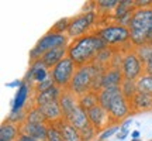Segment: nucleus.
Wrapping results in <instances>:
<instances>
[{
    "label": "nucleus",
    "mask_w": 152,
    "mask_h": 141,
    "mask_svg": "<svg viewBox=\"0 0 152 141\" xmlns=\"http://www.w3.org/2000/svg\"><path fill=\"white\" fill-rule=\"evenodd\" d=\"M106 48L107 44L96 33H90L72 40V43L68 45V57L77 66L89 65L97 59L99 54Z\"/></svg>",
    "instance_id": "nucleus-1"
},
{
    "label": "nucleus",
    "mask_w": 152,
    "mask_h": 141,
    "mask_svg": "<svg viewBox=\"0 0 152 141\" xmlns=\"http://www.w3.org/2000/svg\"><path fill=\"white\" fill-rule=\"evenodd\" d=\"M99 104L107 110L111 123L125 119L131 110V104L121 92V86L102 89L99 92Z\"/></svg>",
    "instance_id": "nucleus-2"
},
{
    "label": "nucleus",
    "mask_w": 152,
    "mask_h": 141,
    "mask_svg": "<svg viewBox=\"0 0 152 141\" xmlns=\"http://www.w3.org/2000/svg\"><path fill=\"white\" fill-rule=\"evenodd\" d=\"M131 43L142 47L152 43V7L137 9L128 23Z\"/></svg>",
    "instance_id": "nucleus-3"
},
{
    "label": "nucleus",
    "mask_w": 152,
    "mask_h": 141,
    "mask_svg": "<svg viewBox=\"0 0 152 141\" xmlns=\"http://www.w3.org/2000/svg\"><path fill=\"white\" fill-rule=\"evenodd\" d=\"M68 45H69L68 34H59L49 30L45 35H42L38 40L35 47L30 51V61L31 62L39 61L45 52H48V51L55 48H61V47H68Z\"/></svg>",
    "instance_id": "nucleus-4"
},
{
    "label": "nucleus",
    "mask_w": 152,
    "mask_h": 141,
    "mask_svg": "<svg viewBox=\"0 0 152 141\" xmlns=\"http://www.w3.org/2000/svg\"><path fill=\"white\" fill-rule=\"evenodd\" d=\"M76 69H77V65L69 57H65L58 65H55L51 69V76L54 79V83L61 89H68Z\"/></svg>",
    "instance_id": "nucleus-5"
},
{
    "label": "nucleus",
    "mask_w": 152,
    "mask_h": 141,
    "mask_svg": "<svg viewBox=\"0 0 152 141\" xmlns=\"http://www.w3.org/2000/svg\"><path fill=\"white\" fill-rule=\"evenodd\" d=\"M96 13L94 11H86V13H80L75 17H71L69 21V27H68V37L75 40V38L83 37L86 35L87 31L93 27V24L96 21Z\"/></svg>",
    "instance_id": "nucleus-6"
},
{
    "label": "nucleus",
    "mask_w": 152,
    "mask_h": 141,
    "mask_svg": "<svg viewBox=\"0 0 152 141\" xmlns=\"http://www.w3.org/2000/svg\"><path fill=\"white\" fill-rule=\"evenodd\" d=\"M99 37L103 40L107 45H115V44H123L131 40L130 30L127 26L123 24H111V26H106V27L99 28L96 31Z\"/></svg>",
    "instance_id": "nucleus-7"
},
{
    "label": "nucleus",
    "mask_w": 152,
    "mask_h": 141,
    "mask_svg": "<svg viewBox=\"0 0 152 141\" xmlns=\"http://www.w3.org/2000/svg\"><path fill=\"white\" fill-rule=\"evenodd\" d=\"M121 72H123L124 79H128V81H138L144 75L142 72H145V66H144V62L141 61L137 52L130 51L123 57Z\"/></svg>",
    "instance_id": "nucleus-8"
},
{
    "label": "nucleus",
    "mask_w": 152,
    "mask_h": 141,
    "mask_svg": "<svg viewBox=\"0 0 152 141\" xmlns=\"http://www.w3.org/2000/svg\"><path fill=\"white\" fill-rule=\"evenodd\" d=\"M49 76H51V69H48L42 64V61L39 59V61H35V62H31V65H30L27 73H26L24 82L34 89L38 83L44 82Z\"/></svg>",
    "instance_id": "nucleus-9"
},
{
    "label": "nucleus",
    "mask_w": 152,
    "mask_h": 141,
    "mask_svg": "<svg viewBox=\"0 0 152 141\" xmlns=\"http://www.w3.org/2000/svg\"><path fill=\"white\" fill-rule=\"evenodd\" d=\"M87 117H89V121L93 126V129L96 130V133L102 131L104 127L109 129L107 126L111 123V119H110L107 110L104 107H102L100 104L92 107L90 110H87ZM110 126H113V124H110Z\"/></svg>",
    "instance_id": "nucleus-10"
},
{
    "label": "nucleus",
    "mask_w": 152,
    "mask_h": 141,
    "mask_svg": "<svg viewBox=\"0 0 152 141\" xmlns=\"http://www.w3.org/2000/svg\"><path fill=\"white\" fill-rule=\"evenodd\" d=\"M21 134L28 137H33L38 141H47V133L48 126L45 123H34V121H24L20 126Z\"/></svg>",
    "instance_id": "nucleus-11"
},
{
    "label": "nucleus",
    "mask_w": 152,
    "mask_h": 141,
    "mask_svg": "<svg viewBox=\"0 0 152 141\" xmlns=\"http://www.w3.org/2000/svg\"><path fill=\"white\" fill-rule=\"evenodd\" d=\"M38 109H39V112H41V114H42L45 123H48V124H55V123H58L59 120L64 119V114H62V110H61L59 100L45 103V104H42V106H39Z\"/></svg>",
    "instance_id": "nucleus-12"
},
{
    "label": "nucleus",
    "mask_w": 152,
    "mask_h": 141,
    "mask_svg": "<svg viewBox=\"0 0 152 141\" xmlns=\"http://www.w3.org/2000/svg\"><path fill=\"white\" fill-rule=\"evenodd\" d=\"M59 104L62 114H64V119H66L75 110L76 106H79V98L76 96L75 93H72L69 89H64L59 98Z\"/></svg>",
    "instance_id": "nucleus-13"
},
{
    "label": "nucleus",
    "mask_w": 152,
    "mask_h": 141,
    "mask_svg": "<svg viewBox=\"0 0 152 141\" xmlns=\"http://www.w3.org/2000/svg\"><path fill=\"white\" fill-rule=\"evenodd\" d=\"M123 81H124V76H123V72H121V68L111 66L110 69L104 70V75L102 78V89L121 86Z\"/></svg>",
    "instance_id": "nucleus-14"
},
{
    "label": "nucleus",
    "mask_w": 152,
    "mask_h": 141,
    "mask_svg": "<svg viewBox=\"0 0 152 141\" xmlns=\"http://www.w3.org/2000/svg\"><path fill=\"white\" fill-rule=\"evenodd\" d=\"M65 57H68V47H61V48H55V49H51L48 52H45L42 55V64L48 69H52L55 65H58L61 61L64 59Z\"/></svg>",
    "instance_id": "nucleus-15"
},
{
    "label": "nucleus",
    "mask_w": 152,
    "mask_h": 141,
    "mask_svg": "<svg viewBox=\"0 0 152 141\" xmlns=\"http://www.w3.org/2000/svg\"><path fill=\"white\" fill-rule=\"evenodd\" d=\"M21 136L20 126L6 120L0 126V141H17Z\"/></svg>",
    "instance_id": "nucleus-16"
},
{
    "label": "nucleus",
    "mask_w": 152,
    "mask_h": 141,
    "mask_svg": "<svg viewBox=\"0 0 152 141\" xmlns=\"http://www.w3.org/2000/svg\"><path fill=\"white\" fill-rule=\"evenodd\" d=\"M62 90H64V89H61V87H58L56 85H54L52 87H49V89L44 90V92L37 93V95H35L34 103H35L37 107H39V106H42V104H45V103L59 100L61 95H62Z\"/></svg>",
    "instance_id": "nucleus-17"
},
{
    "label": "nucleus",
    "mask_w": 152,
    "mask_h": 141,
    "mask_svg": "<svg viewBox=\"0 0 152 141\" xmlns=\"http://www.w3.org/2000/svg\"><path fill=\"white\" fill-rule=\"evenodd\" d=\"M31 89H33V87L30 86V85H27L26 82L17 89V93H16V96H14V99H13V103H11V112H13V113L21 112L23 109H24Z\"/></svg>",
    "instance_id": "nucleus-18"
},
{
    "label": "nucleus",
    "mask_w": 152,
    "mask_h": 141,
    "mask_svg": "<svg viewBox=\"0 0 152 141\" xmlns=\"http://www.w3.org/2000/svg\"><path fill=\"white\" fill-rule=\"evenodd\" d=\"M55 124L58 126V129L61 130V133H62V136H64V140L65 141H83L80 133L76 130L71 123H68L65 119L59 120V121L55 123Z\"/></svg>",
    "instance_id": "nucleus-19"
},
{
    "label": "nucleus",
    "mask_w": 152,
    "mask_h": 141,
    "mask_svg": "<svg viewBox=\"0 0 152 141\" xmlns=\"http://www.w3.org/2000/svg\"><path fill=\"white\" fill-rule=\"evenodd\" d=\"M152 109V96L147 93L138 92L131 100V110H137V112H144V110H149Z\"/></svg>",
    "instance_id": "nucleus-20"
},
{
    "label": "nucleus",
    "mask_w": 152,
    "mask_h": 141,
    "mask_svg": "<svg viewBox=\"0 0 152 141\" xmlns=\"http://www.w3.org/2000/svg\"><path fill=\"white\" fill-rule=\"evenodd\" d=\"M79 104H80V107H83L85 110H90L92 107L94 106H97L99 104V92H89L86 95H83L79 98Z\"/></svg>",
    "instance_id": "nucleus-21"
},
{
    "label": "nucleus",
    "mask_w": 152,
    "mask_h": 141,
    "mask_svg": "<svg viewBox=\"0 0 152 141\" xmlns=\"http://www.w3.org/2000/svg\"><path fill=\"white\" fill-rule=\"evenodd\" d=\"M121 92L125 96V99L130 102L134 99L137 93H138V89H137V81H128V79H124L123 83H121Z\"/></svg>",
    "instance_id": "nucleus-22"
},
{
    "label": "nucleus",
    "mask_w": 152,
    "mask_h": 141,
    "mask_svg": "<svg viewBox=\"0 0 152 141\" xmlns=\"http://www.w3.org/2000/svg\"><path fill=\"white\" fill-rule=\"evenodd\" d=\"M137 89H138V92L147 93V95H151L152 96V75L144 73L137 81Z\"/></svg>",
    "instance_id": "nucleus-23"
},
{
    "label": "nucleus",
    "mask_w": 152,
    "mask_h": 141,
    "mask_svg": "<svg viewBox=\"0 0 152 141\" xmlns=\"http://www.w3.org/2000/svg\"><path fill=\"white\" fill-rule=\"evenodd\" d=\"M47 141H65L61 130L56 124H48V133H47Z\"/></svg>",
    "instance_id": "nucleus-24"
},
{
    "label": "nucleus",
    "mask_w": 152,
    "mask_h": 141,
    "mask_svg": "<svg viewBox=\"0 0 152 141\" xmlns=\"http://www.w3.org/2000/svg\"><path fill=\"white\" fill-rule=\"evenodd\" d=\"M69 21H71V18H61L59 21H56L54 24V27L51 28V31H55V33H59V34H65L68 33V27H69Z\"/></svg>",
    "instance_id": "nucleus-25"
},
{
    "label": "nucleus",
    "mask_w": 152,
    "mask_h": 141,
    "mask_svg": "<svg viewBox=\"0 0 152 141\" xmlns=\"http://www.w3.org/2000/svg\"><path fill=\"white\" fill-rule=\"evenodd\" d=\"M120 129H121V124H113V126H110L109 129H106V130L100 134V136L97 137V141H104V140H107L109 137L114 136L115 133H118Z\"/></svg>",
    "instance_id": "nucleus-26"
},
{
    "label": "nucleus",
    "mask_w": 152,
    "mask_h": 141,
    "mask_svg": "<svg viewBox=\"0 0 152 141\" xmlns=\"http://www.w3.org/2000/svg\"><path fill=\"white\" fill-rule=\"evenodd\" d=\"M118 3H120L118 0H99L97 3H96V6H97L99 9H102V10L109 11L111 9H114V7H117Z\"/></svg>",
    "instance_id": "nucleus-27"
},
{
    "label": "nucleus",
    "mask_w": 152,
    "mask_h": 141,
    "mask_svg": "<svg viewBox=\"0 0 152 141\" xmlns=\"http://www.w3.org/2000/svg\"><path fill=\"white\" fill-rule=\"evenodd\" d=\"M130 134V130H128V127H124V126H121V129H120V131L117 133V138H118L120 141L125 140V137Z\"/></svg>",
    "instance_id": "nucleus-28"
},
{
    "label": "nucleus",
    "mask_w": 152,
    "mask_h": 141,
    "mask_svg": "<svg viewBox=\"0 0 152 141\" xmlns=\"http://www.w3.org/2000/svg\"><path fill=\"white\" fill-rule=\"evenodd\" d=\"M24 83V81H14L11 83H7V87H20Z\"/></svg>",
    "instance_id": "nucleus-29"
},
{
    "label": "nucleus",
    "mask_w": 152,
    "mask_h": 141,
    "mask_svg": "<svg viewBox=\"0 0 152 141\" xmlns=\"http://www.w3.org/2000/svg\"><path fill=\"white\" fill-rule=\"evenodd\" d=\"M17 141H38V140H35V138H33V137H28V136L21 134V136H20V138H18Z\"/></svg>",
    "instance_id": "nucleus-30"
},
{
    "label": "nucleus",
    "mask_w": 152,
    "mask_h": 141,
    "mask_svg": "<svg viewBox=\"0 0 152 141\" xmlns=\"http://www.w3.org/2000/svg\"><path fill=\"white\" fill-rule=\"evenodd\" d=\"M140 131L138 130H134L132 133H131V140H140Z\"/></svg>",
    "instance_id": "nucleus-31"
},
{
    "label": "nucleus",
    "mask_w": 152,
    "mask_h": 141,
    "mask_svg": "<svg viewBox=\"0 0 152 141\" xmlns=\"http://www.w3.org/2000/svg\"><path fill=\"white\" fill-rule=\"evenodd\" d=\"M131 141H141V140H131Z\"/></svg>",
    "instance_id": "nucleus-32"
},
{
    "label": "nucleus",
    "mask_w": 152,
    "mask_h": 141,
    "mask_svg": "<svg viewBox=\"0 0 152 141\" xmlns=\"http://www.w3.org/2000/svg\"><path fill=\"white\" fill-rule=\"evenodd\" d=\"M149 141H152V140H149Z\"/></svg>",
    "instance_id": "nucleus-33"
}]
</instances>
